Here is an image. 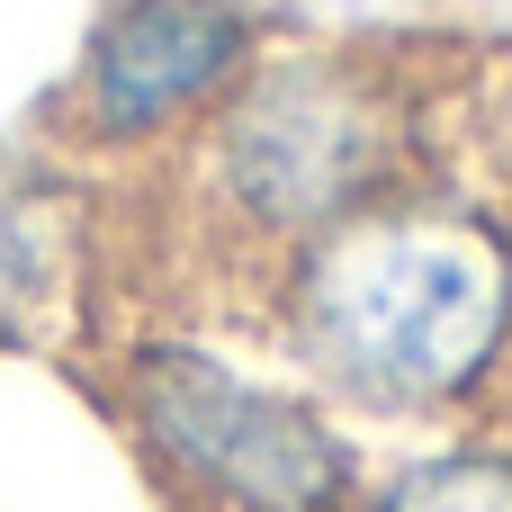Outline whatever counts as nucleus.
<instances>
[{"instance_id": "nucleus-7", "label": "nucleus", "mask_w": 512, "mask_h": 512, "mask_svg": "<svg viewBox=\"0 0 512 512\" xmlns=\"http://www.w3.org/2000/svg\"><path fill=\"white\" fill-rule=\"evenodd\" d=\"M441 162L468 171L486 198L512 207V54L450 72V99H441Z\"/></svg>"}, {"instance_id": "nucleus-2", "label": "nucleus", "mask_w": 512, "mask_h": 512, "mask_svg": "<svg viewBox=\"0 0 512 512\" xmlns=\"http://www.w3.org/2000/svg\"><path fill=\"white\" fill-rule=\"evenodd\" d=\"M450 63H405L396 45H261V63L216 99V117L135 180L153 207L162 306L234 315L288 252L378 207L441 162Z\"/></svg>"}, {"instance_id": "nucleus-4", "label": "nucleus", "mask_w": 512, "mask_h": 512, "mask_svg": "<svg viewBox=\"0 0 512 512\" xmlns=\"http://www.w3.org/2000/svg\"><path fill=\"white\" fill-rule=\"evenodd\" d=\"M261 45L270 18L252 0H99L81 63L54 90V153L90 180L135 189L216 117Z\"/></svg>"}, {"instance_id": "nucleus-5", "label": "nucleus", "mask_w": 512, "mask_h": 512, "mask_svg": "<svg viewBox=\"0 0 512 512\" xmlns=\"http://www.w3.org/2000/svg\"><path fill=\"white\" fill-rule=\"evenodd\" d=\"M99 225L81 189H27L0 207V360L99 324Z\"/></svg>"}, {"instance_id": "nucleus-6", "label": "nucleus", "mask_w": 512, "mask_h": 512, "mask_svg": "<svg viewBox=\"0 0 512 512\" xmlns=\"http://www.w3.org/2000/svg\"><path fill=\"white\" fill-rule=\"evenodd\" d=\"M351 512H512V423H459L369 468Z\"/></svg>"}, {"instance_id": "nucleus-3", "label": "nucleus", "mask_w": 512, "mask_h": 512, "mask_svg": "<svg viewBox=\"0 0 512 512\" xmlns=\"http://www.w3.org/2000/svg\"><path fill=\"white\" fill-rule=\"evenodd\" d=\"M90 396L162 512H351L369 486V441L207 306L144 297L90 324Z\"/></svg>"}, {"instance_id": "nucleus-1", "label": "nucleus", "mask_w": 512, "mask_h": 512, "mask_svg": "<svg viewBox=\"0 0 512 512\" xmlns=\"http://www.w3.org/2000/svg\"><path fill=\"white\" fill-rule=\"evenodd\" d=\"M234 324L351 432H459L512 405V207L432 162L288 252Z\"/></svg>"}]
</instances>
